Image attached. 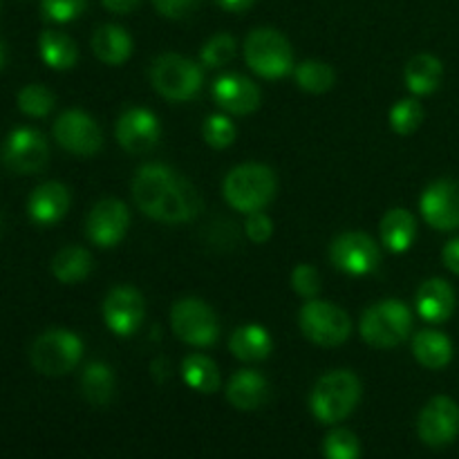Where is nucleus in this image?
<instances>
[{
    "instance_id": "f257e3e1",
    "label": "nucleus",
    "mask_w": 459,
    "mask_h": 459,
    "mask_svg": "<svg viewBox=\"0 0 459 459\" xmlns=\"http://www.w3.org/2000/svg\"><path fill=\"white\" fill-rule=\"evenodd\" d=\"M361 402V381L350 370H332L323 375L309 394L312 415L321 424H339L352 415Z\"/></svg>"
},
{
    "instance_id": "f03ea898",
    "label": "nucleus",
    "mask_w": 459,
    "mask_h": 459,
    "mask_svg": "<svg viewBox=\"0 0 459 459\" xmlns=\"http://www.w3.org/2000/svg\"><path fill=\"white\" fill-rule=\"evenodd\" d=\"M276 175L264 164H240L224 179V200L231 209L249 215L263 211L276 195Z\"/></svg>"
},
{
    "instance_id": "7ed1b4c3",
    "label": "nucleus",
    "mask_w": 459,
    "mask_h": 459,
    "mask_svg": "<svg viewBox=\"0 0 459 459\" xmlns=\"http://www.w3.org/2000/svg\"><path fill=\"white\" fill-rule=\"evenodd\" d=\"M412 312L402 300H381L363 312L361 336L372 348L388 350L402 345L411 336Z\"/></svg>"
},
{
    "instance_id": "20e7f679",
    "label": "nucleus",
    "mask_w": 459,
    "mask_h": 459,
    "mask_svg": "<svg viewBox=\"0 0 459 459\" xmlns=\"http://www.w3.org/2000/svg\"><path fill=\"white\" fill-rule=\"evenodd\" d=\"M245 61L263 79H282L294 67V54L281 31L258 27L245 40Z\"/></svg>"
},
{
    "instance_id": "39448f33",
    "label": "nucleus",
    "mask_w": 459,
    "mask_h": 459,
    "mask_svg": "<svg viewBox=\"0 0 459 459\" xmlns=\"http://www.w3.org/2000/svg\"><path fill=\"white\" fill-rule=\"evenodd\" d=\"M152 88L169 101H191L200 94L204 76L197 63L179 54H161L151 67Z\"/></svg>"
},
{
    "instance_id": "423d86ee",
    "label": "nucleus",
    "mask_w": 459,
    "mask_h": 459,
    "mask_svg": "<svg viewBox=\"0 0 459 459\" xmlns=\"http://www.w3.org/2000/svg\"><path fill=\"white\" fill-rule=\"evenodd\" d=\"M83 357V343L70 330H48L31 343L30 361L45 377H63L74 370Z\"/></svg>"
},
{
    "instance_id": "0eeeda50",
    "label": "nucleus",
    "mask_w": 459,
    "mask_h": 459,
    "mask_svg": "<svg viewBox=\"0 0 459 459\" xmlns=\"http://www.w3.org/2000/svg\"><path fill=\"white\" fill-rule=\"evenodd\" d=\"M299 325L312 343L323 348H336L352 334V321L348 312L327 300H307L299 312Z\"/></svg>"
},
{
    "instance_id": "6e6552de",
    "label": "nucleus",
    "mask_w": 459,
    "mask_h": 459,
    "mask_svg": "<svg viewBox=\"0 0 459 459\" xmlns=\"http://www.w3.org/2000/svg\"><path fill=\"white\" fill-rule=\"evenodd\" d=\"M170 327L179 341L195 348H209L220 336L218 316L200 299L178 300L170 309Z\"/></svg>"
},
{
    "instance_id": "1a4fd4ad",
    "label": "nucleus",
    "mask_w": 459,
    "mask_h": 459,
    "mask_svg": "<svg viewBox=\"0 0 459 459\" xmlns=\"http://www.w3.org/2000/svg\"><path fill=\"white\" fill-rule=\"evenodd\" d=\"M330 260L348 276H368L381 263L377 242L363 231H345L330 245Z\"/></svg>"
},
{
    "instance_id": "9d476101",
    "label": "nucleus",
    "mask_w": 459,
    "mask_h": 459,
    "mask_svg": "<svg viewBox=\"0 0 459 459\" xmlns=\"http://www.w3.org/2000/svg\"><path fill=\"white\" fill-rule=\"evenodd\" d=\"M420 439L430 448H444L459 435V403L451 397H433L417 420Z\"/></svg>"
},
{
    "instance_id": "9b49d317",
    "label": "nucleus",
    "mask_w": 459,
    "mask_h": 459,
    "mask_svg": "<svg viewBox=\"0 0 459 459\" xmlns=\"http://www.w3.org/2000/svg\"><path fill=\"white\" fill-rule=\"evenodd\" d=\"M54 139L67 152L79 157L97 155L103 146V133L97 121L81 110H67L54 121Z\"/></svg>"
},
{
    "instance_id": "f8f14e48",
    "label": "nucleus",
    "mask_w": 459,
    "mask_h": 459,
    "mask_svg": "<svg viewBox=\"0 0 459 459\" xmlns=\"http://www.w3.org/2000/svg\"><path fill=\"white\" fill-rule=\"evenodd\" d=\"M49 146L43 134L34 128H16L9 133L3 146V161L12 173L31 175L45 169Z\"/></svg>"
},
{
    "instance_id": "ddd939ff",
    "label": "nucleus",
    "mask_w": 459,
    "mask_h": 459,
    "mask_svg": "<svg viewBox=\"0 0 459 459\" xmlns=\"http://www.w3.org/2000/svg\"><path fill=\"white\" fill-rule=\"evenodd\" d=\"M128 224V206L121 200L108 197V200L97 202L90 211L88 220H85V236L101 249H110L124 240Z\"/></svg>"
},
{
    "instance_id": "4468645a",
    "label": "nucleus",
    "mask_w": 459,
    "mask_h": 459,
    "mask_svg": "<svg viewBox=\"0 0 459 459\" xmlns=\"http://www.w3.org/2000/svg\"><path fill=\"white\" fill-rule=\"evenodd\" d=\"M146 316L143 296L134 287H115L103 300V321L117 336H133Z\"/></svg>"
},
{
    "instance_id": "2eb2a0df",
    "label": "nucleus",
    "mask_w": 459,
    "mask_h": 459,
    "mask_svg": "<svg viewBox=\"0 0 459 459\" xmlns=\"http://www.w3.org/2000/svg\"><path fill=\"white\" fill-rule=\"evenodd\" d=\"M421 215L437 231L459 229V182L437 179L424 191L420 200Z\"/></svg>"
},
{
    "instance_id": "dca6fc26",
    "label": "nucleus",
    "mask_w": 459,
    "mask_h": 459,
    "mask_svg": "<svg viewBox=\"0 0 459 459\" xmlns=\"http://www.w3.org/2000/svg\"><path fill=\"white\" fill-rule=\"evenodd\" d=\"M160 121L146 108H130L117 121V142L130 155L151 152L160 143Z\"/></svg>"
},
{
    "instance_id": "f3484780",
    "label": "nucleus",
    "mask_w": 459,
    "mask_h": 459,
    "mask_svg": "<svg viewBox=\"0 0 459 459\" xmlns=\"http://www.w3.org/2000/svg\"><path fill=\"white\" fill-rule=\"evenodd\" d=\"M178 178L179 175L164 164L142 166V169L137 170V175H134L133 182V197L134 204L139 206V211L146 213L148 218H155L161 200H164L166 193L173 188Z\"/></svg>"
},
{
    "instance_id": "a211bd4d",
    "label": "nucleus",
    "mask_w": 459,
    "mask_h": 459,
    "mask_svg": "<svg viewBox=\"0 0 459 459\" xmlns=\"http://www.w3.org/2000/svg\"><path fill=\"white\" fill-rule=\"evenodd\" d=\"M213 99L229 115H251L260 106V90L251 79L240 74H224L215 79Z\"/></svg>"
},
{
    "instance_id": "6ab92c4d",
    "label": "nucleus",
    "mask_w": 459,
    "mask_h": 459,
    "mask_svg": "<svg viewBox=\"0 0 459 459\" xmlns=\"http://www.w3.org/2000/svg\"><path fill=\"white\" fill-rule=\"evenodd\" d=\"M70 191L61 182H45L31 191L30 202H27V213L30 220L39 227H49L65 218L70 209Z\"/></svg>"
},
{
    "instance_id": "aec40b11",
    "label": "nucleus",
    "mask_w": 459,
    "mask_h": 459,
    "mask_svg": "<svg viewBox=\"0 0 459 459\" xmlns=\"http://www.w3.org/2000/svg\"><path fill=\"white\" fill-rule=\"evenodd\" d=\"M202 197L197 193V188L193 186L188 179L178 178V182L173 184L166 197L161 200L160 209H157L155 218L160 222L166 224H179V222H191L193 218H197L202 211Z\"/></svg>"
},
{
    "instance_id": "412c9836",
    "label": "nucleus",
    "mask_w": 459,
    "mask_h": 459,
    "mask_svg": "<svg viewBox=\"0 0 459 459\" xmlns=\"http://www.w3.org/2000/svg\"><path fill=\"white\" fill-rule=\"evenodd\" d=\"M417 314L429 323H444L455 312V291L444 278H430L417 290Z\"/></svg>"
},
{
    "instance_id": "4be33fe9",
    "label": "nucleus",
    "mask_w": 459,
    "mask_h": 459,
    "mask_svg": "<svg viewBox=\"0 0 459 459\" xmlns=\"http://www.w3.org/2000/svg\"><path fill=\"white\" fill-rule=\"evenodd\" d=\"M269 399V384L258 370H238L227 384V402L238 411H258Z\"/></svg>"
},
{
    "instance_id": "5701e85b",
    "label": "nucleus",
    "mask_w": 459,
    "mask_h": 459,
    "mask_svg": "<svg viewBox=\"0 0 459 459\" xmlns=\"http://www.w3.org/2000/svg\"><path fill=\"white\" fill-rule=\"evenodd\" d=\"M90 45H92L94 56L106 65H121L133 54V39L128 31L119 25H110V22L97 27Z\"/></svg>"
},
{
    "instance_id": "b1692460",
    "label": "nucleus",
    "mask_w": 459,
    "mask_h": 459,
    "mask_svg": "<svg viewBox=\"0 0 459 459\" xmlns=\"http://www.w3.org/2000/svg\"><path fill=\"white\" fill-rule=\"evenodd\" d=\"M381 242L393 254H403L412 247L417 238V220L408 209H390L381 220Z\"/></svg>"
},
{
    "instance_id": "393cba45",
    "label": "nucleus",
    "mask_w": 459,
    "mask_h": 459,
    "mask_svg": "<svg viewBox=\"0 0 459 459\" xmlns=\"http://www.w3.org/2000/svg\"><path fill=\"white\" fill-rule=\"evenodd\" d=\"M403 79H406V88L415 97H426V94L437 92V88L442 85L444 65L433 54H417L406 63Z\"/></svg>"
},
{
    "instance_id": "a878e982",
    "label": "nucleus",
    "mask_w": 459,
    "mask_h": 459,
    "mask_svg": "<svg viewBox=\"0 0 459 459\" xmlns=\"http://www.w3.org/2000/svg\"><path fill=\"white\" fill-rule=\"evenodd\" d=\"M272 336L260 325H242L229 339V350L240 361H264L272 354Z\"/></svg>"
},
{
    "instance_id": "bb28decb",
    "label": "nucleus",
    "mask_w": 459,
    "mask_h": 459,
    "mask_svg": "<svg viewBox=\"0 0 459 459\" xmlns=\"http://www.w3.org/2000/svg\"><path fill=\"white\" fill-rule=\"evenodd\" d=\"M412 354L429 370H442L453 361V343L444 332L424 330L412 339Z\"/></svg>"
},
{
    "instance_id": "cd10ccee",
    "label": "nucleus",
    "mask_w": 459,
    "mask_h": 459,
    "mask_svg": "<svg viewBox=\"0 0 459 459\" xmlns=\"http://www.w3.org/2000/svg\"><path fill=\"white\" fill-rule=\"evenodd\" d=\"M92 254L83 247H63L52 260V273L63 285H76L92 273Z\"/></svg>"
},
{
    "instance_id": "c85d7f7f",
    "label": "nucleus",
    "mask_w": 459,
    "mask_h": 459,
    "mask_svg": "<svg viewBox=\"0 0 459 459\" xmlns=\"http://www.w3.org/2000/svg\"><path fill=\"white\" fill-rule=\"evenodd\" d=\"M39 52L45 65L52 70H70L79 61L76 43L67 34L56 30H45L39 39Z\"/></svg>"
},
{
    "instance_id": "c756f323",
    "label": "nucleus",
    "mask_w": 459,
    "mask_h": 459,
    "mask_svg": "<svg viewBox=\"0 0 459 459\" xmlns=\"http://www.w3.org/2000/svg\"><path fill=\"white\" fill-rule=\"evenodd\" d=\"M81 390H83L85 402H90L92 406H108L117 390V379L112 368L101 361L88 363L83 377H81Z\"/></svg>"
},
{
    "instance_id": "7c9ffc66",
    "label": "nucleus",
    "mask_w": 459,
    "mask_h": 459,
    "mask_svg": "<svg viewBox=\"0 0 459 459\" xmlns=\"http://www.w3.org/2000/svg\"><path fill=\"white\" fill-rule=\"evenodd\" d=\"M182 377L188 388L202 394H211L220 388L218 366L204 354H188L182 361Z\"/></svg>"
},
{
    "instance_id": "2f4dec72",
    "label": "nucleus",
    "mask_w": 459,
    "mask_h": 459,
    "mask_svg": "<svg viewBox=\"0 0 459 459\" xmlns=\"http://www.w3.org/2000/svg\"><path fill=\"white\" fill-rule=\"evenodd\" d=\"M294 76L299 88L309 94L330 92L336 81L334 67L323 61H303L294 70Z\"/></svg>"
},
{
    "instance_id": "473e14b6",
    "label": "nucleus",
    "mask_w": 459,
    "mask_h": 459,
    "mask_svg": "<svg viewBox=\"0 0 459 459\" xmlns=\"http://www.w3.org/2000/svg\"><path fill=\"white\" fill-rule=\"evenodd\" d=\"M323 455L325 459H359L361 457V442L348 429H334L323 439Z\"/></svg>"
},
{
    "instance_id": "72a5a7b5",
    "label": "nucleus",
    "mask_w": 459,
    "mask_h": 459,
    "mask_svg": "<svg viewBox=\"0 0 459 459\" xmlns=\"http://www.w3.org/2000/svg\"><path fill=\"white\" fill-rule=\"evenodd\" d=\"M424 121V108L417 99H402L390 108V128L397 134H412Z\"/></svg>"
},
{
    "instance_id": "f704fd0d",
    "label": "nucleus",
    "mask_w": 459,
    "mask_h": 459,
    "mask_svg": "<svg viewBox=\"0 0 459 459\" xmlns=\"http://www.w3.org/2000/svg\"><path fill=\"white\" fill-rule=\"evenodd\" d=\"M18 108L27 117H48L56 106V97L45 85L31 83L18 92Z\"/></svg>"
},
{
    "instance_id": "c9c22d12",
    "label": "nucleus",
    "mask_w": 459,
    "mask_h": 459,
    "mask_svg": "<svg viewBox=\"0 0 459 459\" xmlns=\"http://www.w3.org/2000/svg\"><path fill=\"white\" fill-rule=\"evenodd\" d=\"M202 137L215 151H222V148H229L233 142H236V126L229 117L224 115H211L209 119L202 126Z\"/></svg>"
},
{
    "instance_id": "e433bc0d",
    "label": "nucleus",
    "mask_w": 459,
    "mask_h": 459,
    "mask_svg": "<svg viewBox=\"0 0 459 459\" xmlns=\"http://www.w3.org/2000/svg\"><path fill=\"white\" fill-rule=\"evenodd\" d=\"M202 63L209 67H224L236 58V39L231 34H215L202 48Z\"/></svg>"
},
{
    "instance_id": "4c0bfd02",
    "label": "nucleus",
    "mask_w": 459,
    "mask_h": 459,
    "mask_svg": "<svg viewBox=\"0 0 459 459\" xmlns=\"http://www.w3.org/2000/svg\"><path fill=\"white\" fill-rule=\"evenodd\" d=\"M88 0H40V12L52 22L76 21L85 12Z\"/></svg>"
},
{
    "instance_id": "58836bf2",
    "label": "nucleus",
    "mask_w": 459,
    "mask_h": 459,
    "mask_svg": "<svg viewBox=\"0 0 459 459\" xmlns=\"http://www.w3.org/2000/svg\"><path fill=\"white\" fill-rule=\"evenodd\" d=\"M291 287L303 299H316V294L321 291V276H318L316 267H312V264H299L291 272Z\"/></svg>"
},
{
    "instance_id": "ea45409f",
    "label": "nucleus",
    "mask_w": 459,
    "mask_h": 459,
    "mask_svg": "<svg viewBox=\"0 0 459 459\" xmlns=\"http://www.w3.org/2000/svg\"><path fill=\"white\" fill-rule=\"evenodd\" d=\"M245 233L251 242L255 245H263L272 238L273 233V222L269 215H264L263 211H255V213L247 215V222H245Z\"/></svg>"
},
{
    "instance_id": "a19ab883",
    "label": "nucleus",
    "mask_w": 459,
    "mask_h": 459,
    "mask_svg": "<svg viewBox=\"0 0 459 459\" xmlns=\"http://www.w3.org/2000/svg\"><path fill=\"white\" fill-rule=\"evenodd\" d=\"M157 12L166 18H186L188 13H193L200 4V0H152Z\"/></svg>"
},
{
    "instance_id": "79ce46f5",
    "label": "nucleus",
    "mask_w": 459,
    "mask_h": 459,
    "mask_svg": "<svg viewBox=\"0 0 459 459\" xmlns=\"http://www.w3.org/2000/svg\"><path fill=\"white\" fill-rule=\"evenodd\" d=\"M442 260L444 264H446L448 272H453L455 276H459V238L446 242V247H444L442 251Z\"/></svg>"
},
{
    "instance_id": "37998d69",
    "label": "nucleus",
    "mask_w": 459,
    "mask_h": 459,
    "mask_svg": "<svg viewBox=\"0 0 459 459\" xmlns=\"http://www.w3.org/2000/svg\"><path fill=\"white\" fill-rule=\"evenodd\" d=\"M103 3V7L108 9V12H112V13H130V12H134V9L139 7V3H142V0H101Z\"/></svg>"
},
{
    "instance_id": "c03bdc74",
    "label": "nucleus",
    "mask_w": 459,
    "mask_h": 459,
    "mask_svg": "<svg viewBox=\"0 0 459 459\" xmlns=\"http://www.w3.org/2000/svg\"><path fill=\"white\" fill-rule=\"evenodd\" d=\"M215 3H218L222 9H227V12L240 13V12H247V9L254 4V0H215Z\"/></svg>"
}]
</instances>
